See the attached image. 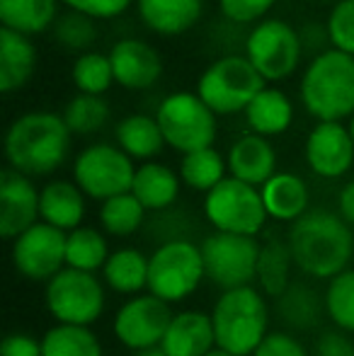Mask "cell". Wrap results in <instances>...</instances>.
Returning <instances> with one entry per match:
<instances>
[{"mask_svg": "<svg viewBox=\"0 0 354 356\" xmlns=\"http://www.w3.org/2000/svg\"><path fill=\"white\" fill-rule=\"evenodd\" d=\"M293 264L306 277L335 279L350 269L354 254L352 228L342 216L313 209L291 223L287 235Z\"/></svg>", "mask_w": 354, "mask_h": 356, "instance_id": "obj_1", "label": "cell"}, {"mask_svg": "<svg viewBox=\"0 0 354 356\" xmlns=\"http://www.w3.org/2000/svg\"><path fill=\"white\" fill-rule=\"evenodd\" d=\"M71 131L63 117L51 112H29L15 119L5 136V158L10 168L27 177L49 175L66 160Z\"/></svg>", "mask_w": 354, "mask_h": 356, "instance_id": "obj_2", "label": "cell"}, {"mask_svg": "<svg viewBox=\"0 0 354 356\" xmlns=\"http://www.w3.org/2000/svg\"><path fill=\"white\" fill-rule=\"evenodd\" d=\"M216 347L233 356H252L269 334L265 293L255 286L223 291L211 310Z\"/></svg>", "mask_w": 354, "mask_h": 356, "instance_id": "obj_3", "label": "cell"}, {"mask_svg": "<svg viewBox=\"0 0 354 356\" xmlns=\"http://www.w3.org/2000/svg\"><path fill=\"white\" fill-rule=\"evenodd\" d=\"M301 99L318 122H340L354 114V56L340 49L318 54L303 73Z\"/></svg>", "mask_w": 354, "mask_h": 356, "instance_id": "obj_4", "label": "cell"}, {"mask_svg": "<svg viewBox=\"0 0 354 356\" xmlns=\"http://www.w3.org/2000/svg\"><path fill=\"white\" fill-rule=\"evenodd\" d=\"M207 279L202 248L184 238H172L148 257V293L166 303H179Z\"/></svg>", "mask_w": 354, "mask_h": 356, "instance_id": "obj_5", "label": "cell"}, {"mask_svg": "<svg viewBox=\"0 0 354 356\" xmlns=\"http://www.w3.org/2000/svg\"><path fill=\"white\" fill-rule=\"evenodd\" d=\"M265 90V78L248 58L226 56L204 71L199 78V99L214 114L246 112L248 104Z\"/></svg>", "mask_w": 354, "mask_h": 356, "instance_id": "obj_6", "label": "cell"}, {"mask_svg": "<svg viewBox=\"0 0 354 356\" xmlns=\"http://www.w3.org/2000/svg\"><path fill=\"white\" fill-rule=\"evenodd\" d=\"M204 216L216 228V233L250 235L255 238L269 218L262 194L252 184L236 177H226L221 184L207 192Z\"/></svg>", "mask_w": 354, "mask_h": 356, "instance_id": "obj_7", "label": "cell"}, {"mask_svg": "<svg viewBox=\"0 0 354 356\" xmlns=\"http://www.w3.org/2000/svg\"><path fill=\"white\" fill-rule=\"evenodd\" d=\"M207 279L221 291L252 286L257 279L262 245L250 235L214 233L202 245Z\"/></svg>", "mask_w": 354, "mask_h": 356, "instance_id": "obj_8", "label": "cell"}, {"mask_svg": "<svg viewBox=\"0 0 354 356\" xmlns=\"http://www.w3.org/2000/svg\"><path fill=\"white\" fill-rule=\"evenodd\" d=\"M44 300L56 323L90 327L104 310V286L95 274L66 267L47 282Z\"/></svg>", "mask_w": 354, "mask_h": 356, "instance_id": "obj_9", "label": "cell"}, {"mask_svg": "<svg viewBox=\"0 0 354 356\" xmlns=\"http://www.w3.org/2000/svg\"><path fill=\"white\" fill-rule=\"evenodd\" d=\"M156 122L166 143L184 155L211 148L214 138H216L214 112L199 99V95L192 92H175L163 99Z\"/></svg>", "mask_w": 354, "mask_h": 356, "instance_id": "obj_10", "label": "cell"}, {"mask_svg": "<svg viewBox=\"0 0 354 356\" xmlns=\"http://www.w3.org/2000/svg\"><path fill=\"white\" fill-rule=\"evenodd\" d=\"M134 175H136V168L131 158L122 148L107 143L90 145L78 155L73 165V179L81 187V192L99 202L131 192Z\"/></svg>", "mask_w": 354, "mask_h": 356, "instance_id": "obj_11", "label": "cell"}, {"mask_svg": "<svg viewBox=\"0 0 354 356\" xmlns=\"http://www.w3.org/2000/svg\"><path fill=\"white\" fill-rule=\"evenodd\" d=\"M172 318L175 313L170 310V303L153 293L134 296L114 315V334L134 354L146 352L161 347Z\"/></svg>", "mask_w": 354, "mask_h": 356, "instance_id": "obj_12", "label": "cell"}, {"mask_svg": "<svg viewBox=\"0 0 354 356\" xmlns=\"http://www.w3.org/2000/svg\"><path fill=\"white\" fill-rule=\"evenodd\" d=\"M66 238L68 233L39 220L13 240V267L29 282H51L66 269Z\"/></svg>", "mask_w": 354, "mask_h": 356, "instance_id": "obj_13", "label": "cell"}, {"mask_svg": "<svg viewBox=\"0 0 354 356\" xmlns=\"http://www.w3.org/2000/svg\"><path fill=\"white\" fill-rule=\"evenodd\" d=\"M248 61L265 80H282L296 71L301 58V39L282 19H267L257 24L246 44Z\"/></svg>", "mask_w": 354, "mask_h": 356, "instance_id": "obj_14", "label": "cell"}, {"mask_svg": "<svg viewBox=\"0 0 354 356\" xmlns=\"http://www.w3.org/2000/svg\"><path fill=\"white\" fill-rule=\"evenodd\" d=\"M39 192L27 175L8 168L0 172V235L15 240L39 223Z\"/></svg>", "mask_w": 354, "mask_h": 356, "instance_id": "obj_15", "label": "cell"}, {"mask_svg": "<svg viewBox=\"0 0 354 356\" xmlns=\"http://www.w3.org/2000/svg\"><path fill=\"white\" fill-rule=\"evenodd\" d=\"M306 160L318 177H342L354 163L350 129H345L340 122H321L306 141Z\"/></svg>", "mask_w": 354, "mask_h": 356, "instance_id": "obj_16", "label": "cell"}, {"mask_svg": "<svg viewBox=\"0 0 354 356\" xmlns=\"http://www.w3.org/2000/svg\"><path fill=\"white\" fill-rule=\"evenodd\" d=\"M114 80L124 88L143 90L161 78L163 63L158 51L141 39H122L109 51Z\"/></svg>", "mask_w": 354, "mask_h": 356, "instance_id": "obj_17", "label": "cell"}, {"mask_svg": "<svg viewBox=\"0 0 354 356\" xmlns=\"http://www.w3.org/2000/svg\"><path fill=\"white\" fill-rule=\"evenodd\" d=\"M214 347H216V334H214L211 315L202 310L175 313L161 344L168 356H207Z\"/></svg>", "mask_w": 354, "mask_h": 356, "instance_id": "obj_18", "label": "cell"}, {"mask_svg": "<svg viewBox=\"0 0 354 356\" xmlns=\"http://www.w3.org/2000/svg\"><path fill=\"white\" fill-rule=\"evenodd\" d=\"M274 168H277V155L274 148L265 141V136H250L238 138L236 143L228 150V170H231V177L241 179L252 187H265L269 179L274 177Z\"/></svg>", "mask_w": 354, "mask_h": 356, "instance_id": "obj_19", "label": "cell"}, {"mask_svg": "<svg viewBox=\"0 0 354 356\" xmlns=\"http://www.w3.org/2000/svg\"><path fill=\"white\" fill-rule=\"evenodd\" d=\"M39 213L44 223L71 233L81 228V220L86 216V194L76 182H66V179L49 182L39 192Z\"/></svg>", "mask_w": 354, "mask_h": 356, "instance_id": "obj_20", "label": "cell"}, {"mask_svg": "<svg viewBox=\"0 0 354 356\" xmlns=\"http://www.w3.org/2000/svg\"><path fill=\"white\" fill-rule=\"evenodd\" d=\"M37 66V49L27 34L0 27V90L13 92L22 88Z\"/></svg>", "mask_w": 354, "mask_h": 356, "instance_id": "obj_21", "label": "cell"}, {"mask_svg": "<svg viewBox=\"0 0 354 356\" xmlns=\"http://www.w3.org/2000/svg\"><path fill=\"white\" fill-rule=\"evenodd\" d=\"M267 216L274 220H298L308 213V187L298 175L277 172L260 189Z\"/></svg>", "mask_w": 354, "mask_h": 356, "instance_id": "obj_22", "label": "cell"}, {"mask_svg": "<svg viewBox=\"0 0 354 356\" xmlns=\"http://www.w3.org/2000/svg\"><path fill=\"white\" fill-rule=\"evenodd\" d=\"M131 194L141 202L146 211H163L175 204L179 194V177L168 165L146 163L136 168Z\"/></svg>", "mask_w": 354, "mask_h": 356, "instance_id": "obj_23", "label": "cell"}, {"mask_svg": "<svg viewBox=\"0 0 354 356\" xmlns=\"http://www.w3.org/2000/svg\"><path fill=\"white\" fill-rule=\"evenodd\" d=\"M138 15L158 34H182L202 15V0H138Z\"/></svg>", "mask_w": 354, "mask_h": 356, "instance_id": "obj_24", "label": "cell"}, {"mask_svg": "<svg viewBox=\"0 0 354 356\" xmlns=\"http://www.w3.org/2000/svg\"><path fill=\"white\" fill-rule=\"evenodd\" d=\"M102 279L117 293H138L148 289V257L136 248H122L109 254Z\"/></svg>", "mask_w": 354, "mask_h": 356, "instance_id": "obj_25", "label": "cell"}, {"mask_svg": "<svg viewBox=\"0 0 354 356\" xmlns=\"http://www.w3.org/2000/svg\"><path fill=\"white\" fill-rule=\"evenodd\" d=\"M293 109L282 90L265 88L246 109V119L257 136H277L284 134L291 124Z\"/></svg>", "mask_w": 354, "mask_h": 356, "instance_id": "obj_26", "label": "cell"}, {"mask_svg": "<svg viewBox=\"0 0 354 356\" xmlns=\"http://www.w3.org/2000/svg\"><path fill=\"white\" fill-rule=\"evenodd\" d=\"M3 27L19 34H39L56 22V0H0Z\"/></svg>", "mask_w": 354, "mask_h": 356, "instance_id": "obj_27", "label": "cell"}, {"mask_svg": "<svg viewBox=\"0 0 354 356\" xmlns=\"http://www.w3.org/2000/svg\"><path fill=\"white\" fill-rule=\"evenodd\" d=\"M117 141H119V148H122L129 158L146 160L161 153L166 138H163V131L156 119L146 117V114H131V117L119 122Z\"/></svg>", "mask_w": 354, "mask_h": 356, "instance_id": "obj_28", "label": "cell"}, {"mask_svg": "<svg viewBox=\"0 0 354 356\" xmlns=\"http://www.w3.org/2000/svg\"><path fill=\"white\" fill-rule=\"evenodd\" d=\"M291 250L282 240H269L260 250V262H257V279L260 291L272 298H282L284 291L291 286Z\"/></svg>", "mask_w": 354, "mask_h": 356, "instance_id": "obj_29", "label": "cell"}, {"mask_svg": "<svg viewBox=\"0 0 354 356\" xmlns=\"http://www.w3.org/2000/svg\"><path fill=\"white\" fill-rule=\"evenodd\" d=\"M44 356H102L97 334L83 325H61L49 327L42 337Z\"/></svg>", "mask_w": 354, "mask_h": 356, "instance_id": "obj_30", "label": "cell"}, {"mask_svg": "<svg viewBox=\"0 0 354 356\" xmlns=\"http://www.w3.org/2000/svg\"><path fill=\"white\" fill-rule=\"evenodd\" d=\"M107 240L99 230L81 225V228L71 230L66 238V267L81 269V272L95 274L97 269H104L109 259Z\"/></svg>", "mask_w": 354, "mask_h": 356, "instance_id": "obj_31", "label": "cell"}, {"mask_svg": "<svg viewBox=\"0 0 354 356\" xmlns=\"http://www.w3.org/2000/svg\"><path fill=\"white\" fill-rule=\"evenodd\" d=\"M223 172H226V163L214 148L187 153L179 165V179L199 192H211L216 184H221L226 179Z\"/></svg>", "mask_w": 354, "mask_h": 356, "instance_id": "obj_32", "label": "cell"}, {"mask_svg": "<svg viewBox=\"0 0 354 356\" xmlns=\"http://www.w3.org/2000/svg\"><path fill=\"white\" fill-rule=\"evenodd\" d=\"M143 216H146V209L131 192L107 199L99 207V223L109 235H117V238L136 233L143 223Z\"/></svg>", "mask_w": 354, "mask_h": 356, "instance_id": "obj_33", "label": "cell"}, {"mask_svg": "<svg viewBox=\"0 0 354 356\" xmlns=\"http://www.w3.org/2000/svg\"><path fill=\"white\" fill-rule=\"evenodd\" d=\"M279 315L291 327L306 330L321 318V300H318L316 291H311L308 286L291 284L279 298Z\"/></svg>", "mask_w": 354, "mask_h": 356, "instance_id": "obj_34", "label": "cell"}, {"mask_svg": "<svg viewBox=\"0 0 354 356\" xmlns=\"http://www.w3.org/2000/svg\"><path fill=\"white\" fill-rule=\"evenodd\" d=\"M328 318L337 325L342 332H354V269L337 274L330 279L323 298Z\"/></svg>", "mask_w": 354, "mask_h": 356, "instance_id": "obj_35", "label": "cell"}, {"mask_svg": "<svg viewBox=\"0 0 354 356\" xmlns=\"http://www.w3.org/2000/svg\"><path fill=\"white\" fill-rule=\"evenodd\" d=\"M109 107L97 95H76L63 109V122L71 134H92L107 122Z\"/></svg>", "mask_w": 354, "mask_h": 356, "instance_id": "obj_36", "label": "cell"}, {"mask_svg": "<svg viewBox=\"0 0 354 356\" xmlns=\"http://www.w3.org/2000/svg\"><path fill=\"white\" fill-rule=\"evenodd\" d=\"M114 73L109 56L102 54H83L76 63H73V83L78 85L83 95H97L112 85Z\"/></svg>", "mask_w": 354, "mask_h": 356, "instance_id": "obj_37", "label": "cell"}, {"mask_svg": "<svg viewBox=\"0 0 354 356\" xmlns=\"http://www.w3.org/2000/svg\"><path fill=\"white\" fill-rule=\"evenodd\" d=\"M54 34H56V42H61L68 49H88L97 37L92 17L78 13V10L63 13L54 24Z\"/></svg>", "mask_w": 354, "mask_h": 356, "instance_id": "obj_38", "label": "cell"}, {"mask_svg": "<svg viewBox=\"0 0 354 356\" xmlns=\"http://www.w3.org/2000/svg\"><path fill=\"white\" fill-rule=\"evenodd\" d=\"M328 34L340 51L354 56V0H340L328 19Z\"/></svg>", "mask_w": 354, "mask_h": 356, "instance_id": "obj_39", "label": "cell"}, {"mask_svg": "<svg viewBox=\"0 0 354 356\" xmlns=\"http://www.w3.org/2000/svg\"><path fill=\"white\" fill-rule=\"evenodd\" d=\"M221 3V13L233 22H252V19L262 17L274 0H218Z\"/></svg>", "mask_w": 354, "mask_h": 356, "instance_id": "obj_40", "label": "cell"}, {"mask_svg": "<svg viewBox=\"0 0 354 356\" xmlns=\"http://www.w3.org/2000/svg\"><path fill=\"white\" fill-rule=\"evenodd\" d=\"M252 356H308L303 344L287 332H269Z\"/></svg>", "mask_w": 354, "mask_h": 356, "instance_id": "obj_41", "label": "cell"}, {"mask_svg": "<svg viewBox=\"0 0 354 356\" xmlns=\"http://www.w3.org/2000/svg\"><path fill=\"white\" fill-rule=\"evenodd\" d=\"M71 10L88 15V17H97V19H107L114 15L124 13L129 8L131 0H63Z\"/></svg>", "mask_w": 354, "mask_h": 356, "instance_id": "obj_42", "label": "cell"}, {"mask_svg": "<svg viewBox=\"0 0 354 356\" xmlns=\"http://www.w3.org/2000/svg\"><path fill=\"white\" fill-rule=\"evenodd\" d=\"M354 354V347L342 330H330L318 337L316 356H350Z\"/></svg>", "mask_w": 354, "mask_h": 356, "instance_id": "obj_43", "label": "cell"}, {"mask_svg": "<svg viewBox=\"0 0 354 356\" xmlns=\"http://www.w3.org/2000/svg\"><path fill=\"white\" fill-rule=\"evenodd\" d=\"M0 356H44L42 342L22 332H13L0 344Z\"/></svg>", "mask_w": 354, "mask_h": 356, "instance_id": "obj_44", "label": "cell"}, {"mask_svg": "<svg viewBox=\"0 0 354 356\" xmlns=\"http://www.w3.org/2000/svg\"><path fill=\"white\" fill-rule=\"evenodd\" d=\"M340 216L350 225H354V182L345 184L340 192Z\"/></svg>", "mask_w": 354, "mask_h": 356, "instance_id": "obj_45", "label": "cell"}, {"mask_svg": "<svg viewBox=\"0 0 354 356\" xmlns=\"http://www.w3.org/2000/svg\"><path fill=\"white\" fill-rule=\"evenodd\" d=\"M134 356H168V354L161 347H156V349H146V352H136Z\"/></svg>", "mask_w": 354, "mask_h": 356, "instance_id": "obj_46", "label": "cell"}, {"mask_svg": "<svg viewBox=\"0 0 354 356\" xmlns=\"http://www.w3.org/2000/svg\"><path fill=\"white\" fill-rule=\"evenodd\" d=\"M207 356H233V354H231V352H226V349H221V347H214Z\"/></svg>", "mask_w": 354, "mask_h": 356, "instance_id": "obj_47", "label": "cell"}, {"mask_svg": "<svg viewBox=\"0 0 354 356\" xmlns=\"http://www.w3.org/2000/svg\"><path fill=\"white\" fill-rule=\"evenodd\" d=\"M350 136H352V141H354V114H352V122H350Z\"/></svg>", "mask_w": 354, "mask_h": 356, "instance_id": "obj_48", "label": "cell"}, {"mask_svg": "<svg viewBox=\"0 0 354 356\" xmlns=\"http://www.w3.org/2000/svg\"><path fill=\"white\" fill-rule=\"evenodd\" d=\"M350 356H354V354H350Z\"/></svg>", "mask_w": 354, "mask_h": 356, "instance_id": "obj_49", "label": "cell"}]
</instances>
